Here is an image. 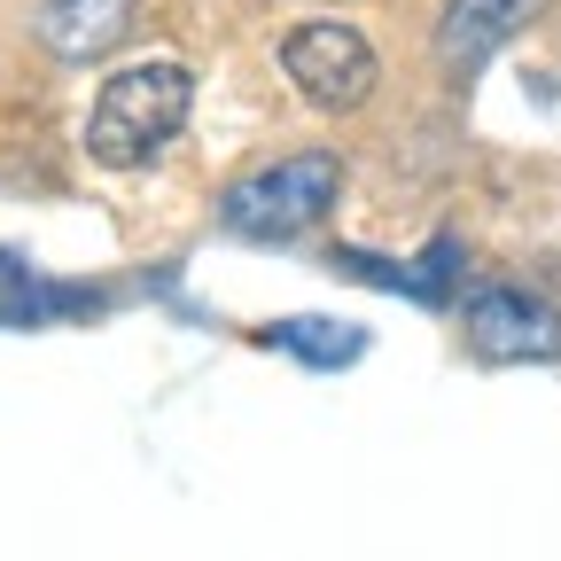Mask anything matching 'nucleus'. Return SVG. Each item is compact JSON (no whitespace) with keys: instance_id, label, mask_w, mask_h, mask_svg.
<instances>
[{"instance_id":"nucleus-1","label":"nucleus","mask_w":561,"mask_h":561,"mask_svg":"<svg viewBox=\"0 0 561 561\" xmlns=\"http://www.w3.org/2000/svg\"><path fill=\"white\" fill-rule=\"evenodd\" d=\"M195 110V70L157 55V62H125L102 79L94 94V117H87V157L94 164H149L157 149H172L180 125Z\"/></svg>"},{"instance_id":"nucleus-2","label":"nucleus","mask_w":561,"mask_h":561,"mask_svg":"<svg viewBox=\"0 0 561 561\" xmlns=\"http://www.w3.org/2000/svg\"><path fill=\"white\" fill-rule=\"evenodd\" d=\"M335 195H343V157L335 149H289V157L242 172L219 195V227L242 242H297L335 210Z\"/></svg>"},{"instance_id":"nucleus-3","label":"nucleus","mask_w":561,"mask_h":561,"mask_svg":"<svg viewBox=\"0 0 561 561\" xmlns=\"http://www.w3.org/2000/svg\"><path fill=\"white\" fill-rule=\"evenodd\" d=\"M280 70H289V87L312 102V110H359L375 94V39L343 16H305L280 32Z\"/></svg>"},{"instance_id":"nucleus-4","label":"nucleus","mask_w":561,"mask_h":561,"mask_svg":"<svg viewBox=\"0 0 561 561\" xmlns=\"http://www.w3.org/2000/svg\"><path fill=\"white\" fill-rule=\"evenodd\" d=\"M460 320H468V343L483 359H507V367L561 359V312L538 289H523V280H476L460 297Z\"/></svg>"},{"instance_id":"nucleus-5","label":"nucleus","mask_w":561,"mask_h":561,"mask_svg":"<svg viewBox=\"0 0 561 561\" xmlns=\"http://www.w3.org/2000/svg\"><path fill=\"white\" fill-rule=\"evenodd\" d=\"M133 16H140V0H39L32 32L62 62H94V55H110L133 32Z\"/></svg>"},{"instance_id":"nucleus-6","label":"nucleus","mask_w":561,"mask_h":561,"mask_svg":"<svg viewBox=\"0 0 561 561\" xmlns=\"http://www.w3.org/2000/svg\"><path fill=\"white\" fill-rule=\"evenodd\" d=\"M546 0H445V32H437V55L460 70H483L491 55L507 47V32H523Z\"/></svg>"},{"instance_id":"nucleus-7","label":"nucleus","mask_w":561,"mask_h":561,"mask_svg":"<svg viewBox=\"0 0 561 561\" xmlns=\"http://www.w3.org/2000/svg\"><path fill=\"white\" fill-rule=\"evenodd\" d=\"M257 343L289 351V359H312V367H351L367 351V335L343 320H273V328H257Z\"/></svg>"}]
</instances>
